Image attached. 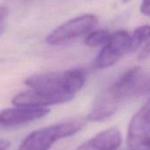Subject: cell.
Wrapping results in <instances>:
<instances>
[{
	"label": "cell",
	"mask_w": 150,
	"mask_h": 150,
	"mask_svg": "<svg viewBox=\"0 0 150 150\" xmlns=\"http://www.w3.org/2000/svg\"><path fill=\"white\" fill-rule=\"evenodd\" d=\"M142 69L132 68L119 76L94 102L88 115L90 121H103L113 115L141 83Z\"/></svg>",
	"instance_id": "obj_1"
},
{
	"label": "cell",
	"mask_w": 150,
	"mask_h": 150,
	"mask_svg": "<svg viewBox=\"0 0 150 150\" xmlns=\"http://www.w3.org/2000/svg\"><path fill=\"white\" fill-rule=\"evenodd\" d=\"M85 81V71L81 69H74L36 74L27 77L25 83L32 90L65 96L73 99L83 88Z\"/></svg>",
	"instance_id": "obj_2"
},
{
	"label": "cell",
	"mask_w": 150,
	"mask_h": 150,
	"mask_svg": "<svg viewBox=\"0 0 150 150\" xmlns=\"http://www.w3.org/2000/svg\"><path fill=\"white\" fill-rule=\"evenodd\" d=\"M83 119H71L32 132L18 150H48L58 140L74 135L85 125Z\"/></svg>",
	"instance_id": "obj_3"
},
{
	"label": "cell",
	"mask_w": 150,
	"mask_h": 150,
	"mask_svg": "<svg viewBox=\"0 0 150 150\" xmlns=\"http://www.w3.org/2000/svg\"><path fill=\"white\" fill-rule=\"evenodd\" d=\"M98 22V18L92 14H84L76 17L55 28L47 35L46 40L48 44L53 46L64 44L86 33H90V32L96 27Z\"/></svg>",
	"instance_id": "obj_4"
},
{
	"label": "cell",
	"mask_w": 150,
	"mask_h": 150,
	"mask_svg": "<svg viewBox=\"0 0 150 150\" xmlns=\"http://www.w3.org/2000/svg\"><path fill=\"white\" fill-rule=\"evenodd\" d=\"M130 52V34L124 30H119L111 34L108 42L98 54L94 66L98 69H106Z\"/></svg>",
	"instance_id": "obj_5"
},
{
	"label": "cell",
	"mask_w": 150,
	"mask_h": 150,
	"mask_svg": "<svg viewBox=\"0 0 150 150\" xmlns=\"http://www.w3.org/2000/svg\"><path fill=\"white\" fill-rule=\"evenodd\" d=\"M150 138V98L134 115L127 131V144L132 150H145Z\"/></svg>",
	"instance_id": "obj_6"
},
{
	"label": "cell",
	"mask_w": 150,
	"mask_h": 150,
	"mask_svg": "<svg viewBox=\"0 0 150 150\" xmlns=\"http://www.w3.org/2000/svg\"><path fill=\"white\" fill-rule=\"evenodd\" d=\"M47 108H38L29 106H16L0 111L1 127H16L24 125L47 115Z\"/></svg>",
	"instance_id": "obj_7"
},
{
	"label": "cell",
	"mask_w": 150,
	"mask_h": 150,
	"mask_svg": "<svg viewBox=\"0 0 150 150\" xmlns=\"http://www.w3.org/2000/svg\"><path fill=\"white\" fill-rule=\"evenodd\" d=\"M70 99L68 97L52 94L40 91H28L17 94L11 100L12 105L15 106H29L38 108H47V105L64 104Z\"/></svg>",
	"instance_id": "obj_8"
},
{
	"label": "cell",
	"mask_w": 150,
	"mask_h": 150,
	"mask_svg": "<svg viewBox=\"0 0 150 150\" xmlns=\"http://www.w3.org/2000/svg\"><path fill=\"white\" fill-rule=\"evenodd\" d=\"M121 143L120 132L111 127L93 136L75 150H116Z\"/></svg>",
	"instance_id": "obj_9"
},
{
	"label": "cell",
	"mask_w": 150,
	"mask_h": 150,
	"mask_svg": "<svg viewBox=\"0 0 150 150\" xmlns=\"http://www.w3.org/2000/svg\"><path fill=\"white\" fill-rule=\"evenodd\" d=\"M150 40V25H146L138 27L130 35V52L138 49L144 42Z\"/></svg>",
	"instance_id": "obj_10"
},
{
	"label": "cell",
	"mask_w": 150,
	"mask_h": 150,
	"mask_svg": "<svg viewBox=\"0 0 150 150\" xmlns=\"http://www.w3.org/2000/svg\"><path fill=\"white\" fill-rule=\"evenodd\" d=\"M111 33L107 30H95L90 33L85 38V44L91 47H97L102 45H105L109 39H110Z\"/></svg>",
	"instance_id": "obj_11"
},
{
	"label": "cell",
	"mask_w": 150,
	"mask_h": 150,
	"mask_svg": "<svg viewBox=\"0 0 150 150\" xmlns=\"http://www.w3.org/2000/svg\"><path fill=\"white\" fill-rule=\"evenodd\" d=\"M8 8L5 6H0V35L4 31V19L8 15Z\"/></svg>",
	"instance_id": "obj_12"
},
{
	"label": "cell",
	"mask_w": 150,
	"mask_h": 150,
	"mask_svg": "<svg viewBox=\"0 0 150 150\" xmlns=\"http://www.w3.org/2000/svg\"><path fill=\"white\" fill-rule=\"evenodd\" d=\"M140 11L142 14L146 16H150V1L142 2L140 7Z\"/></svg>",
	"instance_id": "obj_13"
},
{
	"label": "cell",
	"mask_w": 150,
	"mask_h": 150,
	"mask_svg": "<svg viewBox=\"0 0 150 150\" xmlns=\"http://www.w3.org/2000/svg\"><path fill=\"white\" fill-rule=\"evenodd\" d=\"M150 54V40L147 42V44L144 46V47L142 48V52H141V54H140V58L141 59H143V58H146L147 56H149Z\"/></svg>",
	"instance_id": "obj_14"
},
{
	"label": "cell",
	"mask_w": 150,
	"mask_h": 150,
	"mask_svg": "<svg viewBox=\"0 0 150 150\" xmlns=\"http://www.w3.org/2000/svg\"><path fill=\"white\" fill-rule=\"evenodd\" d=\"M9 147H10V142L8 141H4V140L0 141V150H7Z\"/></svg>",
	"instance_id": "obj_15"
},
{
	"label": "cell",
	"mask_w": 150,
	"mask_h": 150,
	"mask_svg": "<svg viewBox=\"0 0 150 150\" xmlns=\"http://www.w3.org/2000/svg\"><path fill=\"white\" fill-rule=\"evenodd\" d=\"M145 150H150V138L148 140V142L145 145Z\"/></svg>",
	"instance_id": "obj_16"
}]
</instances>
